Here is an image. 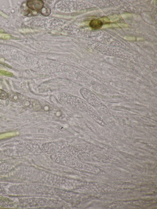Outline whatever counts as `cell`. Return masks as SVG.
<instances>
[{
  "label": "cell",
  "instance_id": "obj_1",
  "mask_svg": "<svg viewBox=\"0 0 157 209\" xmlns=\"http://www.w3.org/2000/svg\"><path fill=\"white\" fill-rule=\"evenodd\" d=\"M57 97L59 101L65 105L84 112L100 124L103 123L104 121L98 111L83 99L64 92L59 93Z\"/></svg>",
  "mask_w": 157,
  "mask_h": 209
},
{
  "label": "cell",
  "instance_id": "obj_10",
  "mask_svg": "<svg viewBox=\"0 0 157 209\" xmlns=\"http://www.w3.org/2000/svg\"><path fill=\"white\" fill-rule=\"evenodd\" d=\"M98 107H99L100 110L102 112L105 114H107L108 113V109L104 104H102Z\"/></svg>",
  "mask_w": 157,
  "mask_h": 209
},
{
  "label": "cell",
  "instance_id": "obj_4",
  "mask_svg": "<svg viewBox=\"0 0 157 209\" xmlns=\"http://www.w3.org/2000/svg\"><path fill=\"white\" fill-rule=\"evenodd\" d=\"M27 5L31 9L34 10H39L43 8L44 4L41 1H29L28 2Z\"/></svg>",
  "mask_w": 157,
  "mask_h": 209
},
{
  "label": "cell",
  "instance_id": "obj_5",
  "mask_svg": "<svg viewBox=\"0 0 157 209\" xmlns=\"http://www.w3.org/2000/svg\"><path fill=\"white\" fill-rule=\"evenodd\" d=\"M103 23L100 20L98 19L92 20L89 24V26L93 29H98L101 28L103 26Z\"/></svg>",
  "mask_w": 157,
  "mask_h": 209
},
{
  "label": "cell",
  "instance_id": "obj_6",
  "mask_svg": "<svg viewBox=\"0 0 157 209\" xmlns=\"http://www.w3.org/2000/svg\"><path fill=\"white\" fill-rule=\"evenodd\" d=\"M8 94V98L12 102H18L21 100V97L18 94L13 92H10Z\"/></svg>",
  "mask_w": 157,
  "mask_h": 209
},
{
  "label": "cell",
  "instance_id": "obj_7",
  "mask_svg": "<svg viewBox=\"0 0 157 209\" xmlns=\"http://www.w3.org/2000/svg\"><path fill=\"white\" fill-rule=\"evenodd\" d=\"M32 108L35 111H38L41 110V104L38 100L35 99H33Z\"/></svg>",
  "mask_w": 157,
  "mask_h": 209
},
{
  "label": "cell",
  "instance_id": "obj_8",
  "mask_svg": "<svg viewBox=\"0 0 157 209\" xmlns=\"http://www.w3.org/2000/svg\"><path fill=\"white\" fill-rule=\"evenodd\" d=\"M33 100V99L31 100L29 98H26L22 101V103L25 107L29 108H32Z\"/></svg>",
  "mask_w": 157,
  "mask_h": 209
},
{
  "label": "cell",
  "instance_id": "obj_2",
  "mask_svg": "<svg viewBox=\"0 0 157 209\" xmlns=\"http://www.w3.org/2000/svg\"><path fill=\"white\" fill-rule=\"evenodd\" d=\"M80 92L85 101L91 106L98 107L102 104L101 100L88 89L81 88L80 89Z\"/></svg>",
  "mask_w": 157,
  "mask_h": 209
},
{
  "label": "cell",
  "instance_id": "obj_3",
  "mask_svg": "<svg viewBox=\"0 0 157 209\" xmlns=\"http://www.w3.org/2000/svg\"><path fill=\"white\" fill-rule=\"evenodd\" d=\"M91 85L93 90L102 94H106L108 92V90L106 87L97 82L93 81Z\"/></svg>",
  "mask_w": 157,
  "mask_h": 209
},
{
  "label": "cell",
  "instance_id": "obj_9",
  "mask_svg": "<svg viewBox=\"0 0 157 209\" xmlns=\"http://www.w3.org/2000/svg\"><path fill=\"white\" fill-rule=\"evenodd\" d=\"M8 98V94L5 91L0 89V99L6 100Z\"/></svg>",
  "mask_w": 157,
  "mask_h": 209
}]
</instances>
